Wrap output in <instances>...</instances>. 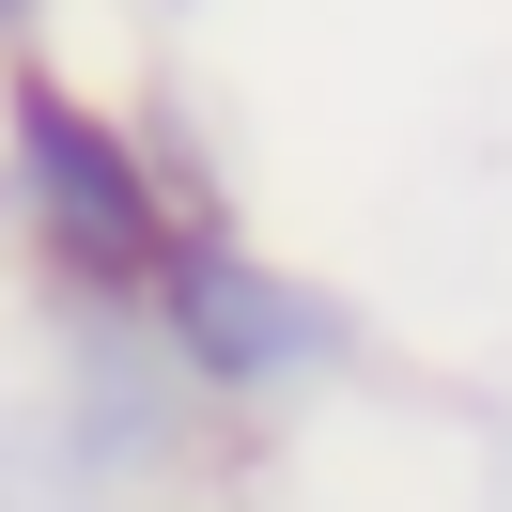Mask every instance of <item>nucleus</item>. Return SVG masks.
I'll return each instance as SVG.
<instances>
[{"label":"nucleus","mask_w":512,"mask_h":512,"mask_svg":"<svg viewBox=\"0 0 512 512\" xmlns=\"http://www.w3.org/2000/svg\"><path fill=\"white\" fill-rule=\"evenodd\" d=\"M187 187H171L140 94H94L63 47L0 63V264L32 280V311H125L156 295Z\"/></svg>","instance_id":"1"},{"label":"nucleus","mask_w":512,"mask_h":512,"mask_svg":"<svg viewBox=\"0 0 512 512\" xmlns=\"http://www.w3.org/2000/svg\"><path fill=\"white\" fill-rule=\"evenodd\" d=\"M140 311H156L171 373L202 388V419H218L233 450H249V435H295L311 404H342L357 357H373L357 295L326 280V264H295L280 233H249L233 202L171 233V264H156V295H140Z\"/></svg>","instance_id":"2"},{"label":"nucleus","mask_w":512,"mask_h":512,"mask_svg":"<svg viewBox=\"0 0 512 512\" xmlns=\"http://www.w3.org/2000/svg\"><path fill=\"white\" fill-rule=\"evenodd\" d=\"M32 404L78 435V466L109 481L125 512H187L202 481L233 466V435L202 419V388L171 373L156 311H32Z\"/></svg>","instance_id":"3"},{"label":"nucleus","mask_w":512,"mask_h":512,"mask_svg":"<svg viewBox=\"0 0 512 512\" xmlns=\"http://www.w3.org/2000/svg\"><path fill=\"white\" fill-rule=\"evenodd\" d=\"M0 512H125V497H109L94 466H78V435H63V419L32 404V373L0 388Z\"/></svg>","instance_id":"4"},{"label":"nucleus","mask_w":512,"mask_h":512,"mask_svg":"<svg viewBox=\"0 0 512 512\" xmlns=\"http://www.w3.org/2000/svg\"><path fill=\"white\" fill-rule=\"evenodd\" d=\"M63 16H78V0H0V63H16V47H47Z\"/></svg>","instance_id":"5"},{"label":"nucleus","mask_w":512,"mask_h":512,"mask_svg":"<svg viewBox=\"0 0 512 512\" xmlns=\"http://www.w3.org/2000/svg\"><path fill=\"white\" fill-rule=\"evenodd\" d=\"M202 16H218V0H140V32H202Z\"/></svg>","instance_id":"6"}]
</instances>
